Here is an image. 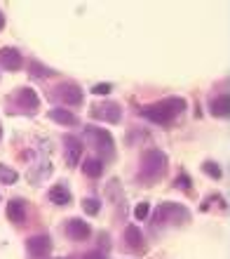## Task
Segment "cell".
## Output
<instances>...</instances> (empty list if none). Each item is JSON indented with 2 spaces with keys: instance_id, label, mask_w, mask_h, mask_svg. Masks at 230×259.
<instances>
[{
  "instance_id": "20",
  "label": "cell",
  "mask_w": 230,
  "mask_h": 259,
  "mask_svg": "<svg viewBox=\"0 0 230 259\" xmlns=\"http://www.w3.org/2000/svg\"><path fill=\"white\" fill-rule=\"evenodd\" d=\"M82 210H85V214H89V217H96V214L101 212V200H99V198H85V200H82Z\"/></svg>"
},
{
  "instance_id": "19",
  "label": "cell",
  "mask_w": 230,
  "mask_h": 259,
  "mask_svg": "<svg viewBox=\"0 0 230 259\" xmlns=\"http://www.w3.org/2000/svg\"><path fill=\"white\" fill-rule=\"evenodd\" d=\"M17 182H19V172L0 163V184L12 186V184H17Z\"/></svg>"
},
{
  "instance_id": "7",
  "label": "cell",
  "mask_w": 230,
  "mask_h": 259,
  "mask_svg": "<svg viewBox=\"0 0 230 259\" xmlns=\"http://www.w3.org/2000/svg\"><path fill=\"white\" fill-rule=\"evenodd\" d=\"M26 252L31 259H45L52 252V238L47 233H38V236H31L26 240Z\"/></svg>"
},
{
  "instance_id": "9",
  "label": "cell",
  "mask_w": 230,
  "mask_h": 259,
  "mask_svg": "<svg viewBox=\"0 0 230 259\" xmlns=\"http://www.w3.org/2000/svg\"><path fill=\"white\" fill-rule=\"evenodd\" d=\"M14 102L19 104V109H24V111H35L38 106H40V97H38V92H35L33 88H19L17 92H14V97H12Z\"/></svg>"
},
{
  "instance_id": "16",
  "label": "cell",
  "mask_w": 230,
  "mask_h": 259,
  "mask_svg": "<svg viewBox=\"0 0 230 259\" xmlns=\"http://www.w3.org/2000/svg\"><path fill=\"white\" fill-rule=\"evenodd\" d=\"M125 245L132 247V250H141L143 247V233L139 226H134V224L125 226Z\"/></svg>"
},
{
  "instance_id": "24",
  "label": "cell",
  "mask_w": 230,
  "mask_h": 259,
  "mask_svg": "<svg viewBox=\"0 0 230 259\" xmlns=\"http://www.w3.org/2000/svg\"><path fill=\"white\" fill-rule=\"evenodd\" d=\"M110 90H113V85H110V82H99V85H94V88H92V95L103 97V95H108Z\"/></svg>"
},
{
  "instance_id": "12",
  "label": "cell",
  "mask_w": 230,
  "mask_h": 259,
  "mask_svg": "<svg viewBox=\"0 0 230 259\" xmlns=\"http://www.w3.org/2000/svg\"><path fill=\"white\" fill-rule=\"evenodd\" d=\"M24 64V57L17 48H0V66L5 71H19Z\"/></svg>"
},
{
  "instance_id": "8",
  "label": "cell",
  "mask_w": 230,
  "mask_h": 259,
  "mask_svg": "<svg viewBox=\"0 0 230 259\" xmlns=\"http://www.w3.org/2000/svg\"><path fill=\"white\" fill-rule=\"evenodd\" d=\"M64 233H66L68 240H75V243H80V240H87L92 236V226L80 217H71L64 226Z\"/></svg>"
},
{
  "instance_id": "11",
  "label": "cell",
  "mask_w": 230,
  "mask_h": 259,
  "mask_svg": "<svg viewBox=\"0 0 230 259\" xmlns=\"http://www.w3.org/2000/svg\"><path fill=\"white\" fill-rule=\"evenodd\" d=\"M7 219L17 226H24L28 219V212H26V203L21 200V198H12L10 203H7Z\"/></svg>"
},
{
  "instance_id": "27",
  "label": "cell",
  "mask_w": 230,
  "mask_h": 259,
  "mask_svg": "<svg viewBox=\"0 0 230 259\" xmlns=\"http://www.w3.org/2000/svg\"><path fill=\"white\" fill-rule=\"evenodd\" d=\"M0 137H3V127H0Z\"/></svg>"
},
{
  "instance_id": "2",
  "label": "cell",
  "mask_w": 230,
  "mask_h": 259,
  "mask_svg": "<svg viewBox=\"0 0 230 259\" xmlns=\"http://www.w3.org/2000/svg\"><path fill=\"white\" fill-rule=\"evenodd\" d=\"M169 167V156L160 149H148L141 156V163H139V184H155L157 179L164 177V172Z\"/></svg>"
},
{
  "instance_id": "5",
  "label": "cell",
  "mask_w": 230,
  "mask_h": 259,
  "mask_svg": "<svg viewBox=\"0 0 230 259\" xmlns=\"http://www.w3.org/2000/svg\"><path fill=\"white\" fill-rule=\"evenodd\" d=\"M52 97H56L61 104H66V106H80L85 102V92L78 82H71V80H64L59 82L54 90H52Z\"/></svg>"
},
{
  "instance_id": "15",
  "label": "cell",
  "mask_w": 230,
  "mask_h": 259,
  "mask_svg": "<svg viewBox=\"0 0 230 259\" xmlns=\"http://www.w3.org/2000/svg\"><path fill=\"white\" fill-rule=\"evenodd\" d=\"M209 111H211V116H216V118H228L230 116V97H228V92H225V95L214 97L211 104H209Z\"/></svg>"
},
{
  "instance_id": "14",
  "label": "cell",
  "mask_w": 230,
  "mask_h": 259,
  "mask_svg": "<svg viewBox=\"0 0 230 259\" xmlns=\"http://www.w3.org/2000/svg\"><path fill=\"white\" fill-rule=\"evenodd\" d=\"M47 118H49V120H54V123H59V125H66V127L80 123V120H78V116H75L73 111H68V109H49L47 111Z\"/></svg>"
},
{
  "instance_id": "4",
  "label": "cell",
  "mask_w": 230,
  "mask_h": 259,
  "mask_svg": "<svg viewBox=\"0 0 230 259\" xmlns=\"http://www.w3.org/2000/svg\"><path fill=\"white\" fill-rule=\"evenodd\" d=\"M85 139L92 144V149L96 151V158L106 163V160H115V139L108 130L103 127H85Z\"/></svg>"
},
{
  "instance_id": "1",
  "label": "cell",
  "mask_w": 230,
  "mask_h": 259,
  "mask_svg": "<svg viewBox=\"0 0 230 259\" xmlns=\"http://www.w3.org/2000/svg\"><path fill=\"white\" fill-rule=\"evenodd\" d=\"M186 109H188V104H186L183 97H167V99H160V102L150 104V106H143L141 116L155 125H169Z\"/></svg>"
},
{
  "instance_id": "22",
  "label": "cell",
  "mask_w": 230,
  "mask_h": 259,
  "mask_svg": "<svg viewBox=\"0 0 230 259\" xmlns=\"http://www.w3.org/2000/svg\"><path fill=\"white\" fill-rule=\"evenodd\" d=\"M174 184H176V189H181V191H193V179H190L186 172H181V175L174 179Z\"/></svg>"
},
{
  "instance_id": "21",
  "label": "cell",
  "mask_w": 230,
  "mask_h": 259,
  "mask_svg": "<svg viewBox=\"0 0 230 259\" xmlns=\"http://www.w3.org/2000/svg\"><path fill=\"white\" fill-rule=\"evenodd\" d=\"M202 172L207 175V177H211V179H221V177H223V170H221V167H218V163H214V160L202 163Z\"/></svg>"
},
{
  "instance_id": "3",
  "label": "cell",
  "mask_w": 230,
  "mask_h": 259,
  "mask_svg": "<svg viewBox=\"0 0 230 259\" xmlns=\"http://www.w3.org/2000/svg\"><path fill=\"white\" fill-rule=\"evenodd\" d=\"M190 222V210L181 203H162L153 212V226L162 229V226H183Z\"/></svg>"
},
{
  "instance_id": "6",
  "label": "cell",
  "mask_w": 230,
  "mask_h": 259,
  "mask_svg": "<svg viewBox=\"0 0 230 259\" xmlns=\"http://www.w3.org/2000/svg\"><path fill=\"white\" fill-rule=\"evenodd\" d=\"M89 116L94 118V120L118 125L122 120V106L118 102H101V104H96V106H92Z\"/></svg>"
},
{
  "instance_id": "10",
  "label": "cell",
  "mask_w": 230,
  "mask_h": 259,
  "mask_svg": "<svg viewBox=\"0 0 230 259\" xmlns=\"http://www.w3.org/2000/svg\"><path fill=\"white\" fill-rule=\"evenodd\" d=\"M64 144H66V149H64L66 165L68 167H75V165L80 163V158H82V142L80 139H75L73 135H66L64 137Z\"/></svg>"
},
{
  "instance_id": "13",
  "label": "cell",
  "mask_w": 230,
  "mask_h": 259,
  "mask_svg": "<svg viewBox=\"0 0 230 259\" xmlns=\"http://www.w3.org/2000/svg\"><path fill=\"white\" fill-rule=\"evenodd\" d=\"M47 198H49V203H54V205H71V200H73V196H71V189H68L64 182H59V184H54L52 189L47 191Z\"/></svg>"
},
{
  "instance_id": "18",
  "label": "cell",
  "mask_w": 230,
  "mask_h": 259,
  "mask_svg": "<svg viewBox=\"0 0 230 259\" xmlns=\"http://www.w3.org/2000/svg\"><path fill=\"white\" fill-rule=\"evenodd\" d=\"M28 68H31V71H28V73L33 75V78H52V75H56V71L54 68H49V66H45V64H40V62H31L28 64Z\"/></svg>"
},
{
  "instance_id": "28",
  "label": "cell",
  "mask_w": 230,
  "mask_h": 259,
  "mask_svg": "<svg viewBox=\"0 0 230 259\" xmlns=\"http://www.w3.org/2000/svg\"><path fill=\"white\" fill-rule=\"evenodd\" d=\"M61 259H68V257H61Z\"/></svg>"
},
{
  "instance_id": "25",
  "label": "cell",
  "mask_w": 230,
  "mask_h": 259,
  "mask_svg": "<svg viewBox=\"0 0 230 259\" xmlns=\"http://www.w3.org/2000/svg\"><path fill=\"white\" fill-rule=\"evenodd\" d=\"M82 259H106V252H101V250H89Z\"/></svg>"
},
{
  "instance_id": "23",
  "label": "cell",
  "mask_w": 230,
  "mask_h": 259,
  "mask_svg": "<svg viewBox=\"0 0 230 259\" xmlns=\"http://www.w3.org/2000/svg\"><path fill=\"white\" fill-rule=\"evenodd\" d=\"M150 214V203H139L134 207V219L136 222H143V219H148Z\"/></svg>"
},
{
  "instance_id": "26",
  "label": "cell",
  "mask_w": 230,
  "mask_h": 259,
  "mask_svg": "<svg viewBox=\"0 0 230 259\" xmlns=\"http://www.w3.org/2000/svg\"><path fill=\"white\" fill-rule=\"evenodd\" d=\"M5 28V14H3V10H0V31Z\"/></svg>"
},
{
  "instance_id": "17",
  "label": "cell",
  "mask_w": 230,
  "mask_h": 259,
  "mask_svg": "<svg viewBox=\"0 0 230 259\" xmlns=\"http://www.w3.org/2000/svg\"><path fill=\"white\" fill-rule=\"evenodd\" d=\"M82 172H85L87 177H92V179L101 177V175H103V163L96 156H89V158H85V160H82Z\"/></svg>"
}]
</instances>
